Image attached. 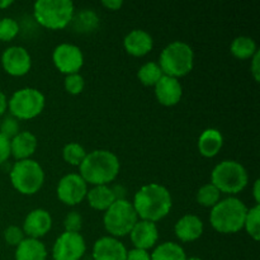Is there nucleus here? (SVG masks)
Wrapping results in <instances>:
<instances>
[{
    "instance_id": "f257e3e1",
    "label": "nucleus",
    "mask_w": 260,
    "mask_h": 260,
    "mask_svg": "<svg viewBox=\"0 0 260 260\" xmlns=\"http://www.w3.org/2000/svg\"><path fill=\"white\" fill-rule=\"evenodd\" d=\"M132 205L137 217L156 222L170 212L173 201L168 188L157 183H150L137 190Z\"/></svg>"
},
{
    "instance_id": "f03ea898",
    "label": "nucleus",
    "mask_w": 260,
    "mask_h": 260,
    "mask_svg": "<svg viewBox=\"0 0 260 260\" xmlns=\"http://www.w3.org/2000/svg\"><path fill=\"white\" fill-rule=\"evenodd\" d=\"M79 168L86 184L107 185L116 179L121 164L117 155L109 150H94L86 154Z\"/></svg>"
},
{
    "instance_id": "7ed1b4c3",
    "label": "nucleus",
    "mask_w": 260,
    "mask_h": 260,
    "mask_svg": "<svg viewBox=\"0 0 260 260\" xmlns=\"http://www.w3.org/2000/svg\"><path fill=\"white\" fill-rule=\"evenodd\" d=\"M248 207L236 197L220 200L212 207L210 213V223L221 234H235L244 229Z\"/></svg>"
},
{
    "instance_id": "20e7f679",
    "label": "nucleus",
    "mask_w": 260,
    "mask_h": 260,
    "mask_svg": "<svg viewBox=\"0 0 260 260\" xmlns=\"http://www.w3.org/2000/svg\"><path fill=\"white\" fill-rule=\"evenodd\" d=\"M194 65V52L188 43L173 41L160 53L159 66L162 74L172 78H182L192 71Z\"/></svg>"
},
{
    "instance_id": "39448f33",
    "label": "nucleus",
    "mask_w": 260,
    "mask_h": 260,
    "mask_svg": "<svg viewBox=\"0 0 260 260\" xmlns=\"http://www.w3.org/2000/svg\"><path fill=\"white\" fill-rule=\"evenodd\" d=\"M36 20L48 29H62L70 24L75 7L71 0H38L33 5Z\"/></svg>"
},
{
    "instance_id": "423d86ee",
    "label": "nucleus",
    "mask_w": 260,
    "mask_h": 260,
    "mask_svg": "<svg viewBox=\"0 0 260 260\" xmlns=\"http://www.w3.org/2000/svg\"><path fill=\"white\" fill-rule=\"evenodd\" d=\"M248 172L245 167L236 160H223L213 168L211 183L221 193L236 194L248 184Z\"/></svg>"
},
{
    "instance_id": "0eeeda50",
    "label": "nucleus",
    "mask_w": 260,
    "mask_h": 260,
    "mask_svg": "<svg viewBox=\"0 0 260 260\" xmlns=\"http://www.w3.org/2000/svg\"><path fill=\"white\" fill-rule=\"evenodd\" d=\"M10 182L19 193L32 196L41 189L45 182V172L33 159L18 160L10 170Z\"/></svg>"
},
{
    "instance_id": "6e6552de",
    "label": "nucleus",
    "mask_w": 260,
    "mask_h": 260,
    "mask_svg": "<svg viewBox=\"0 0 260 260\" xmlns=\"http://www.w3.org/2000/svg\"><path fill=\"white\" fill-rule=\"evenodd\" d=\"M137 221L139 217L134 205L127 200L114 201L103 217L104 228L113 238L128 235Z\"/></svg>"
},
{
    "instance_id": "1a4fd4ad",
    "label": "nucleus",
    "mask_w": 260,
    "mask_h": 260,
    "mask_svg": "<svg viewBox=\"0 0 260 260\" xmlns=\"http://www.w3.org/2000/svg\"><path fill=\"white\" fill-rule=\"evenodd\" d=\"M45 104V95L36 88L18 89L10 99H8V108L17 119L35 118L43 111Z\"/></svg>"
},
{
    "instance_id": "9d476101",
    "label": "nucleus",
    "mask_w": 260,
    "mask_h": 260,
    "mask_svg": "<svg viewBox=\"0 0 260 260\" xmlns=\"http://www.w3.org/2000/svg\"><path fill=\"white\" fill-rule=\"evenodd\" d=\"M86 250L85 240L78 233H62L52 248L53 260H80Z\"/></svg>"
},
{
    "instance_id": "9b49d317",
    "label": "nucleus",
    "mask_w": 260,
    "mask_h": 260,
    "mask_svg": "<svg viewBox=\"0 0 260 260\" xmlns=\"http://www.w3.org/2000/svg\"><path fill=\"white\" fill-rule=\"evenodd\" d=\"M52 61L58 71L70 75L76 74L84 63V55L80 47L73 43H60L52 53Z\"/></svg>"
},
{
    "instance_id": "f8f14e48",
    "label": "nucleus",
    "mask_w": 260,
    "mask_h": 260,
    "mask_svg": "<svg viewBox=\"0 0 260 260\" xmlns=\"http://www.w3.org/2000/svg\"><path fill=\"white\" fill-rule=\"evenodd\" d=\"M57 197L62 203L68 206H75L80 203L88 193V184L80 177V174L63 175L57 184Z\"/></svg>"
},
{
    "instance_id": "ddd939ff",
    "label": "nucleus",
    "mask_w": 260,
    "mask_h": 260,
    "mask_svg": "<svg viewBox=\"0 0 260 260\" xmlns=\"http://www.w3.org/2000/svg\"><path fill=\"white\" fill-rule=\"evenodd\" d=\"M2 65L9 75L23 76L30 70L32 58L29 52L22 46H10L3 52Z\"/></svg>"
},
{
    "instance_id": "4468645a",
    "label": "nucleus",
    "mask_w": 260,
    "mask_h": 260,
    "mask_svg": "<svg viewBox=\"0 0 260 260\" xmlns=\"http://www.w3.org/2000/svg\"><path fill=\"white\" fill-rule=\"evenodd\" d=\"M52 228V217L43 208H36L27 215L23 222V231L28 238L38 239L45 236Z\"/></svg>"
},
{
    "instance_id": "2eb2a0df",
    "label": "nucleus",
    "mask_w": 260,
    "mask_h": 260,
    "mask_svg": "<svg viewBox=\"0 0 260 260\" xmlns=\"http://www.w3.org/2000/svg\"><path fill=\"white\" fill-rule=\"evenodd\" d=\"M126 246L113 236H103L94 243V260H126Z\"/></svg>"
},
{
    "instance_id": "dca6fc26",
    "label": "nucleus",
    "mask_w": 260,
    "mask_h": 260,
    "mask_svg": "<svg viewBox=\"0 0 260 260\" xmlns=\"http://www.w3.org/2000/svg\"><path fill=\"white\" fill-rule=\"evenodd\" d=\"M182 95L183 88L178 79L162 75L161 79L155 84V96L162 106H175L180 102Z\"/></svg>"
},
{
    "instance_id": "f3484780",
    "label": "nucleus",
    "mask_w": 260,
    "mask_h": 260,
    "mask_svg": "<svg viewBox=\"0 0 260 260\" xmlns=\"http://www.w3.org/2000/svg\"><path fill=\"white\" fill-rule=\"evenodd\" d=\"M129 236H131L135 248L149 250L156 244L157 239H159V230H157L155 222L141 220L135 223Z\"/></svg>"
},
{
    "instance_id": "a211bd4d",
    "label": "nucleus",
    "mask_w": 260,
    "mask_h": 260,
    "mask_svg": "<svg viewBox=\"0 0 260 260\" xmlns=\"http://www.w3.org/2000/svg\"><path fill=\"white\" fill-rule=\"evenodd\" d=\"M124 50L132 56H145L154 47V40L151 35L144 29H132L127 33L123 40Z\"/></svg>"
},
{
    "instance_id": "6ab92c4d",
    "label": "nucleus",
    "mask_w": 260,
    "mask_h": 260,
    "mask_svg": "<svg viewBox=\"0 0 260 260\" xmlns=\"http://www.w3.org/2000/svg\"><path fill=\"white\" fill-rule=\"evenodd\" d=\"M37 137L29 131L18 132L10 140V155L17 160L29 159L37 150Z\"/></svg>"
},
{
    "instance_id": "aec40b11",
    "label": "nucleus",
    "mask_w": 260,
    "mask_h": 260,
    "mask_svg": "<svg viewBox=\"0 0 260 260\" xmlns=\"http://www.w3.org/2000/svg\"><path fill=\"white\" fill-rule=\"evenodd\" d=\"M174 231L179 240L189 243L201 238L203 234V222L198 216L185 215L177 221Z\"/></svg>"
},
{
    "instance_id": "412c9836",
    "label": "nucleus",
    "mask_w": 260,
    "mask_h": 260,
    "mask_svg": "<svg viewBox=\"0 0 260 260\" xmlns=\"http://www.w3.org/2000/svg\"><path fill=\"white\" fill-rule=\"evenodd\" d=\"M47 249L38 239L25 238L15 249V260H46Z\"/></svg>"
},
{
    "instance_id": "4be33fe9",
    "label": "nucleus",
    "mask_w": 260,
    "mask_h": 260,
    "mask_svg": "<svg viewBox=\"0 0 260 260\" xmlns=\"http://www.w3.org/2000/svg\"><path fill=\"white\" fill-rule=\"evenodd\" d=\"M223 145V137L218 129L207 128L198 139V150L205 157H213L218 154Z\"/></svg>"
},
{
    "instance_id": "5701e85b",
    "label": "nucleus",
    "mask_w": 260,
    "mask_h": 260,
    "mask_svg": "<svg viewBox=\"0 0 260 260\" xmlns=\"http://www.w3.org/2000/svg\"><path fill=\"white\" fill-rule=\"evenodd\" d=\"M86 198L90 207L98 211H107L116 201V196L108 185H94L90 190H88Z\"/></svg>"
},
{
    "instance_id": "b1692460",
    "label": "nucleus",
    "mask_w": 260,
    "mask_h": 260,
    "mask_svg": "<svg viewBox=\"0 0 260 260\" xmlns=\"http://www.w3.org/2000/svg\"><path fill=\"white\" fill-rule=\"evenodd\" d=\"M151 260H185L187 255L185 251L179 244L167 241L160 244L155 248V250L150 254Z\"/></svg>"
},
{
    "instance_id": "393cba45",
    "label": "nucleus",
    "mask_w": 260,
    "mask_h": 260,
    "mask_svg": "<svg viewBox=\"0 0 260 260\" xmlns=\"http://www.w3.org/2000/svg\"><path fill=\"white\" fill-rule=\"evenodd\" d=\"M71 22L76 32L89 33L93 32L99 25V17L93 9H83L78 13V15L74 14Z\"/></svg>"
},
{
    "instance_id": "a878e982",
    "label": "nucleus",
    "mask_w": 260,
    "mask_h": 260,
    "mask_svg": "<svg viewBox=\"0 0 260 260\" xmlns=\"http://www.w3.org/2000/svg\"><path fill=\"white\" fill-rule=\"evenodd\" d=\"M230 51L236 58L240 60H246V58H251L254 53L258 51L255 41L248 36H239V37L234 38L231 42Z\"/></svg>"
},
{
    "instance_id": "bb28decb",
    "label": "nucleus",
    "mask_w": 260,
    "mask_h": 260,
    "mask_svg": "<svg viewBox=\"0 0 260 260\" xmlns=\"http://www.w3.org/2000/svg\"><path fill=\"white\" fill-rule=\"evenodd\" d=\"M162 75H164V74H162L159 63L154 62V61L144 63V65L139 69V73H137L139 80L146 86H155V84L161 79Z\"/></svg>"
},
{
    "instance_id": "cd10ccee",
    "label": "nucleus",
    "mask_w": 260,
    "mask_h": 260,
    "mask_svg": "<svg viewBox=\"0 0 260 260\" xmlns=\"http://www.w3.org/2000/svg\"><path fill=\"white\" fill-rule=\"evenodd\" d=\"M221 192L212 184V183H208V184L202 185V187L198 189L197 192V202L200 203L203 207H211L212 208L216 203L220 201Z\"/></svg>"
},
{
    "instance_id": "c85d7f7f",
    "label": "nucleus",
    "mask_w": 260,
    "mask_h": 260,
    "mask_svg": "<svg viewBox=\"0 0 260 260\" xmlns=\"http://www.w3.org/2000/svg\"><path fill=\"white\" fill-rule=\"evenodd\" d=\"M244 229L246 233L258 241L260 238V206L255 205L248 210L245 216V221H244Z\"/></svg>"
},
{
    "instance_id": "c756f323",
    "label": "nucleus",
    "mask_w": 260,
    "mask_h": 260,
    "mask_svg": "<svg viewBox=\"0 0 260 260\" xmlns=\"http://www.w3.org/2000/svg\"><path fill=\"white\" fill-rule=\"evenodd\" d=\"M86 154L88 152L85 151V149L80 144H78V142H70V144L65 145L62 149L63 160L69 162V164L75 165V167H79L83 162Z\"/></svg>"
},
{
    "instance_id": "7c9ffc66",
    "label": "nucleus",
    "mask_w": 260,
    "mask_h": 260,
    "mask_svg": "<svg viewBox=\"0 0 260 260\" xmlns=\"http://www.w3.org/2000/svg\"><path fill=\"white\" fill-rule=\"evenodd\" d=\"M19 33V24L15 19L5 17L0 19V41L8 42L12 41Z\"/></svg>"
},
{
    "instance_id": "2f4dec72",
    "label": "nucleus",
    "mask_w": 260,
    "mask_h": 260,
    "mask_svg": "<svg viewBox=\"0 0 260 260\" xmlns=\"http://www.w3.org/2000/svg\"><path fill=\"white\" fill-rule=\"evenodd\" d=\"M63 85H65L68 93L73 94V95H78V94H80L84 90L85 80H84V78L79 73L70 74V75H66Z\"/></svg>"
},
{
    "instance_id": "473e14b6",
    "label": "nucleus",
    "mask_w": 260,
    "mask_h": 260,
    "mask_svg": "<svg viewBox=\"0 0 260 260\" xmlns=\"http://www.w3.org/2000/svg\"><path fill=\"white\" fill-rule=\"evenodd\" d=\"M63 228H65L66 233H80L81 228H83V217L80 213L76 211L69 212L63 220Z\"/></svg>"
},
{
    "instance_id": "72a5a7b5",
    "label": "nucleus",
    "mask_w": 260,
    "mask_h": 260,
    "mask_svg": "<svg viewBox=\"0 0 260 260\" xmlns=\"http://www.w3.org/2000/svg\"><path fill=\"white\" fill-rule=\"evenodd\" d=\"M4 239L5 241H7V244L17 248V246L25 239L24 231H23V229L18 228V226L12 225L9 226V228H7V230L4 231Z\"/></svg>"
},
{
    "instance_id": "f704fd0d",
    "label": "nucleus",
    "mask_w": 260,
    "mask_h": 260,
    "mask_svg": "<svg viewBox=\"0 0 260 260\" xmlns=\"http://www.w3.org/2000/svg\"><path fill=\"white\" fill-rule=\"evenodd\" d=\"M19 132V123L14 117H7L0 123V134L4 135L9 140H12Z\"/></svg>"
},
{
    "instance_id": "c9c22d12",
    "label": "nucleus",
    "mask_w": 260,
    "mask_h": 260,
    "mask_svg": "<svg viewBox=\"0 0 260 260\" xmlns=\"http://www.w3.org/2000/svg\"><path fill=\"white\" fill-rule=\"evenodd\" d=\"M10 156V140L0 134V165L4 164Z\"/></svg>"
},
{
    "instance_id": "e433bc0d",
    "label": "nucleus",
    "mask_w": 260,
    "mask_h": 260,
    "mask_svg": "<svg viewBox=\"0 0 260 260\" xmlns=\"http://www.w3.org/2000/svg\"><path fill=\"white\" fill-rule=\"evenodd\" d=\"M126 260H151L150 254L147 250H142V249H132V250L127 251Z\"/></svg>"
},
{
    "instance_id": "4c0bfd02",
    "label": "nucleus",
    "mask_w": 260,
    "mask_h": 260,
    "mask_svg": "<svg viewBox=\"0 0 260 260\" xmlns=\"http://www.w3.org/2000/svg\"><path fill=\"white\" fill-rule=\"evenodd\" d=\"M259 57H260V55H259V50H258L255 53H254L253 57H251V65H250V71H251V74H253L255 81H259V79H260Z\"/></svg>"
},
{
    "instance_id": "58836bf2",
    "label": "nucleus",
    "mask_w": 260,
    "mask_h": 260,
    "mask_svg": "<svg viewBox=\"0 0 260 260\" xmlns=\"http://www.w3.org/2000/svg\"><path fill=\"white\" fill-rule=\"evenodd\" d=\"M102 5L109 10H119L123 5V2L122 0H103Z\"/></svg>"
},
{
    "instance_id": "ea45409f",
    "label": "nucleus",
    "mask_w": 260,
    "mask_h": 260,
    "mask_svg": "<svg viewBox=\"0 0 260 260\" xmlns=\"http://www.w3.org/2000/svg\"><path fill=\"white\" fill-rule=\"evenodd\" d=\"M8 108V98L2 90H0V117L5 113Z\"/></svg>"
},
{
    "instance_id": "a19ab883",
    "label": "nucleus",
    "mask_w": 260,
    "mask_h": 260,
    "mask_svg": "<svg viewBox=\"0 0 260 260\" xmlns=\"http://www.w3.org/2000/svg\"><path fill=\"white\" fill-rule=\"evenodd\" d=\"M259 185H260V180L256 179L254 182V187H253V196H254V200H255L256 205H259L260 202V189H259Z\"/></svg>"
},
{
    "instance_id": "79ce46f5",
    "label": "nucleus",
    "mask_w": 260,
    "mask_h": 260,
    "mask_svg": "<svg viewBox=\"0 0 260 260\" xmlns=\"http://www.w3.org/2000/svg\"><path fill=\"white\" fill-rule=\"evenodd\" d=\"M13 4L12 0H0V9H7Z\"/></svg>"
},
{
    "instance_id": "37998d69",
    "label": "nucleus",
    "mask_w": 260,
    "mask_h": 260,
    "mask_svg": "<svg viewBox=\"0 0 260 260\" xmlns=\"http://www.w3.org/2000/svg\"><path fill=\"white\" fill-rule=\"evenodd\" d=\"M185 260H203V259H201V258H197V256H192V258H187Z\"/></svg>"
}]
</instances>
